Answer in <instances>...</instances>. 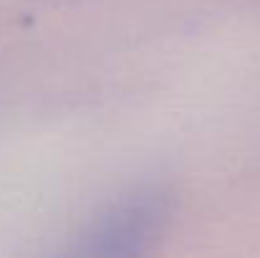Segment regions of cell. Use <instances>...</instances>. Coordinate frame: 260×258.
Wrapping results in <instances>:
<instances>
[{
    "label": "cell",
    "mask_w": 260,
    "mask_h": 258,
    "mask_svg": "<svg viewBox=\"0 0 260 258\" xmlns=\"http://www.w3.org/2000/svg\"><path fill=\"white\" fill-rule=\"evenodd\" d=\"M167 220V197L159 190H137L111 205L74 248L84 256H129L147 248Z\"/></svg>",
    "instance_id": "cell-1"
}]
</instances>
